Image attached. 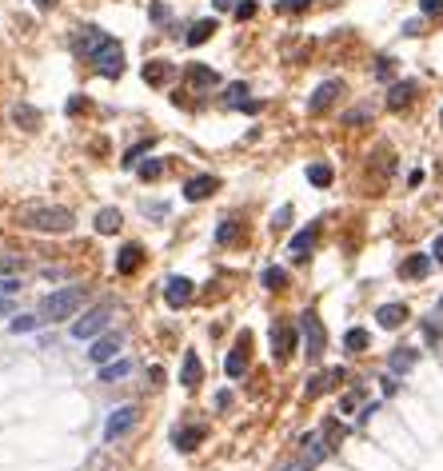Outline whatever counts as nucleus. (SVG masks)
I'll use <instances>...</instances> for the list:
<instances>
[{"instance_id": "15", "label": "nucleus", "mask_w": 443, "mask_h": 471, "mask_svg": "<svg viewBox=\"0 0 443 471\" xmlns=\"http://www.w3.org/2000/svg\"><path fill=\"white\" fill-rule=\"evenodd\" d=\"M140 260H144L140 244H124V248L116 252V271H120V276H132V271L140 268Z\"/></svg>"}, {"instance_id": "24", "label": "nucleus", "mask_w": 443, "mask_h": 471, "mask_svg": "<svg viewBox=\"0 0 443 471\" xmlns=\"http://www.w3.org/2000/svg\"><path fill=\"white\" fill-rule=\"evenodd\" d=\"M244 96H248V84H228V92H224V104H228V108H248V112L260 108L256 100H244Z\"/></svg>"}, {"instance_id": "5", "label": "nucleus", "mask_w": 443, "mask_h": 471, "mask_svg": "<svg viewBox=\"0 0 443 471\" xmlns=\"http://www.w3.org/2000/svg\"><path fill=\"white\" fill-rule=\"evenodd\" d=\"M136 420H140V411H136V403H124V408H116L108 415V423H104V440H120V435H128L132 428H136Z\"/></svg>"}, {"instance_id": "16", "label": "nucleus", "mask_w": 443, "mask_h": 471, "mask_svg": "<svg viewBox=\"0 0 443 471\" xmlns=\"http://www.w3.org/2000/svg\"><path fill=\"white\" fill-rule=\"evenodd\" d=\"M312 248H316V224L312 228H303V232H296L292 244H288V256H292V260H308V252Z\"/></svg>"}, {"instance_id": "21", "label": "nucleus", "mask_w": 443, "mask_h": 471, "mask_svg": "<svg viewBox=\"0 0 443 471\" xmlns=\"http://www.w3.org/2000/svg\"><path fill=\"white\" fill-rule=\"evenodd\" d=\"M172 76H176V68H172L168 61H148V64H144V81L156 84V88H160V84H168Z\"/></svg>"}, {"instance_id": "7", "label": "nucleus", "mask_w": 443, "mask_h": 471, "mask_svg": "<svg viewBox=\"0 0 443 471\" xmlns=\"http://www.w3.org/2000/svg\"><path fill=\"white\" fill-rule=\"evenodd\" d=\"M296 340H300V336H296L292 324H272V356L276 360H288L296 351Z\"/></svg>"}, {"instance_id": "42", "label": "nucleus", "mask_w": 443, "mask_h": 471, "mask_svg": "<svg viewBox=\"0 0 443 471\" xmlns=\"http://www.w3.org/2000/svg\"><path fill=\"white\" fill-rule=\"evenodd\" d=\"M21 268V256H0V271H16Z\"/></svg>"}, {"instance_id": "3", "label": "nucleus", "mask_w": 443, "mask_h": 471, "mask_svg": "<svg viewBox=\"0 0 443 471\" xmlns=\"http://www.w3.org/2000/svg\"><path fill=\"white\" fill-rule=\"evenodd\" d=\"M108 320H112V304L104 300V304H96L92 311H84V320L72 324V340H96V336L108 328Z\"/></svg>"}, {"instance_id": "36", "label": "nucleus", "mask_w": 443, "mask_h": 471, "mask_svg": "<svg viewBox=\"0 0 443 471\" xmlns=\"http://www.w3.org/2000/svg\"><path fill=\"white\" fill-rule=\"evenodd\" d=\"M152 148V140H144V144H136V148H132L128 152V156H124V168H136V160H140V156H144V152H148Z\"/></svg>"}, {"instance_id": "6", "label": "nucleus", "mask_w": 443, "mask_h": 471, "mask_svg": "<svg viewBox=\"0 0 443 471\" xmlns=\"http://www.w3.org/2000/svg\"><path fill=\"white\" fill-rule=\"evenodd\" d=\"M300 331H303V343H308V360H320L323 356V324H320V316H316V311H303Z\"/></svg>"}, {"instance_id": "14", "label": "nucleus", "mask_w": 443, "mask_h": 471, "mask_svg": "<svg viewBox=\"0 0 443 471\" xmlns=\"http://www.w3.org/2000/svg\"><path fill=\"white\" fill-rule=\"evenodd\" d=\"M216 184H220L216 176H192V180L184 184V200H192V204L204 200V196H212V192H216Z\"/></svg>"}, {"instance_id": "46", "label": "nucleus", "mask_w": 443, "mask_h": 471, "mask_svg": "<svg viewBox=\"0 0 443 471\" xmlns=\"http://www.w3.org/2000/svg\"><path fill=\"white\" fill-rule=\"evenodd\" d=\"M32 4H36L41 12H52V9H56V0H32Z\"/></svg>"}, {"instance_id": "32", "label": "nucleus", "mask_w": 443, "mask_h": 471, "mask_svg": "<svg viewBox=\"0 0 443 471\" xmlns=\"http://www.w3.org/2000/svg\"><path fill=\"white\" fill-rule=\"evenodd\" d=\"M308 180H312L316 188H328V184H332V168H328V164H312V168H308Z\"/></svg>"}, {"instance_id": "23", "label": "nucleus", "mask_w": 443, "mask_h": 471, "mask_svg": "<svg viewBox=\"0 0 443 471\" xmlns=\"http://www.w3.org/2000/svg\"><path fill=\"white\" fill-rule=\"evenodd\" d=\"M12 124H21L24 132H36L41 128V112L32 108V104H16L12 108Z\"/></svg>"}, {"instance_id": "18", "label": "nucleus", "mask_w": 443, "mask_h": 471, "mask_svg": "<svg viewBox=\"0 0 443 471\" xmlns=\"http://www.w3.org/2000/svg\"><path fill=\"white\" fill-rule=\"evenodd\" d=\"M427 271H432V256H407V260L400 264V276L403 280H423V276H427Z\"/></svg>"}, {"instance_id": "45", "label": "nucleus", "mask_w": 443, "mask_h": 471, "mask_svg": "<svg viewBox=\"0 0 443 471\" xmlns=\"http://www.w3.org/2000/svg\"><path fill=\"white\" fill-rule=\"evenodd\" d=\"M212 4H216L220 12H228V9H240V0H212Z\"/></svg>"}, {"instance_id": "22", "label": "nucleus", "mask_w": 443, "mask_h": 471, "mask_svg": "<svg viewBox=\"0 0 443 471\" xmlns=\"http://www.w3.org/2000/svg\"><path fill=\"white\" fill-rule=\"evenodd\" d=\"M343 380V368H332V371H320V376H312L308 380V395H320V391L335 388V383Z\"/></svg>"}, {"instance_id": "4", "label": "nucleus", "mask_w": 443, "mask_h": 471, "mask_svg": "<svg viewBox=\"0 0 443 471\" xmlns=\"http://www.w3.org/2000/svg\"><path fill=\"white\" fill-rule=\"evenodd\" d=\"M92 64H96V72H100L104 81H116V76L124 72V48L116 41H108L96 56H92Z\"/></svg>"}, {"instance_id": "28", "label": "nucleus", "mask_w": 443, "mask_h": 471, "mask_svg": "<svg viewBox=\"0 0 443 471\" xmlns=\"http://www.w3.org/2000/svg\"><path fill=\"white\" fill-rule=\"evenodd\" d=\"M212 32H216V21H196V24L188 29V36H184V41H188L192 48H196V44H204V41H208Z\"/></svg>"}, {"instance_id": "8", "label": "nucleus", "mask_w": 443, "mask_h": 471, "mask_svg": "<svg viewBox=\"0 0 443 471\" xmlns=\"http://www.w3.org/2000/svg\"><path fill=\"white\" fill-rule=\"evenodd\" d=\"M340 92H343V84H340V81H323L320 88L312 92V100H308V112H312V116H316V112L332 108V104H335V96H340Z\"/></svg>"}, {"instance_id": "9", "label": "nucleus", "mask_w": 443, "mask_h": 471, "mask_svg": "<svg viewBox=\"0 0 443 471\" xmlns=\"http://www.w3.org/2000/svg\"><path fill=\"white\" fill-rule=\"evenodd\" d=\"M108 41H112V36H104L96 24H88V29H80V36H76V52H84V56L92 61V56H96V52H100Z\"/></svg>"}, {"instance_id": "39", "label": "nucleus", "mask_w": 443, "mask_h": 471, "mask_svg": "<svg viewBox=\"0 0 443 471\" xmlns=\"http://www.w3.org/2000/svg\"><path fill=\"white\" fill-rule=\"evenodd\" d=\"M419 9L427 12V16H443V0H423Z\"/></svg>"}, {"instance_id": "40", "label": "nucleus", "mask_w": 443, "mask_h": 471, "mask_svg": "<svg viewBox=\"0 0 443 471\" xmlns=\"http://www.w3.org/2000/svg\"><path fill=\"white\" fill-rule=\"evenodd\" d=\"M288 220H292V208L283 204V208H280V212H276V216H272V228H283V224H288Z\"/></svg>"}, {"instance_id": "50", "label": "nucleus", "mask_w": 443, "mask_h": 471, "mask_svg": "<svg viewBox=\"0 0 443 471\" xmlns=\"http://www.w3.org/2000/svg\"><path fill=\"white\" fill-rule=\"evenodd\" d=\"M439 311H443V296H439Z\"/></svg>"}, {"instance_id": "10", "label": "nucleus", "mask_w": 443, "mask_h": 471, "mask_svg": "<svg viewBox=\"0 0 443 471\" xmlns=\"http://www.w3.org/2000/svg\"><path fill=\"white\" fill-rule=\"evenodd\" d=\"M164 300H168V308H184V304H192V280L172 276V280L164 284Z\"/></svg>"}, {"instance_id": "2", "label": "nucleus", "mask_w": 443, "mask_h": 471, "mask_svg": "<svg viewBox=\"0 0 443 471\" xmlns=\"http://www.w3.org/2000/svg\"><path fill=\"white\" fill-rule=\"evenodd\" d=\"M84 304V288L80 284H68V288H61V291H48L41 300V320H72L76 316V308Z\"/></svg>"}, {"instance_id": "20", "label": "nucleus", "mask_w": 443, "mask_h": 471, "mask_svg": "<svg viewBox=\"0 0 443 471\" xmlns=\"http://www.w3.org/2000/svg\"><path fill=\"white\" fill-rule=\"evenodd\" d=\"M375 320H380V328L395 331L403 320H407V308H403V304H383V308L375 311Z\"/></svg>"}, {"instance_id": "31", "label": "nucleus", "mask_w": 443, "mask_h": 471, "mask_svg": "<svg viewBox=\"0 0 443 471\" xmlns=\"http://www.w3.org/2000/svg\"><path fill=\"white\" fill-rule=\"evenodd\" d=\"M283 284H288V271L283 268H264V288L268 291H283Z\"/></svg>"}, {"instance_id": "35", "label": "nucleus", "mask_w": 443, "mask_h": 471, "mask_svg": "<svg viewBox=\"0 0 443 471\" xmlns=\"http://www.w3.org/2000/svg\"><path fill=\"white\" fill-rule=\"evenodd\" d=\"M216 240H220V244H232L236 240V220H224L220 228H216Z\"/></svg>"}, {"instance_id": "49", "label": "nucleus", "mask_w": 443, "mask_h": 471, "mask_svg": "<svg viewBox=\"0 0 443 471\" xmlns=\"http://www.w3.org/2000/svg\"><path fill=\"white\" fill-rule=\"evenodd\" d=\"M288 471H303V463H300V467H288Z\"/></svg>"}, {"instance_id": "38", "label": "nucleus", "mask_w": 443, "mask_h": 471, "mask_svg": "<svg viewBox=\"0 0 443 471\" xmlns=\"http://www.w3.org/2000/svg\"><path fill=\"white\" fill-rule=\"evenodd\" d=\"M164 212H168V204H144V216H152V220H164Z\"/></svg>"}, {"instance_id": "33", "label": "nucleus", "mask_w": 443, "mask_h": 471, "mask_svg": "<svg viewBox=\"0 0 443 471\" xmlns=\"http://www.w3.org/2000/svg\"><path fill=\"white\" fill-rule=\"evenodd\" d=\"M343 348H348V351H363V348H368V331H363V328H352L348 336H343Z\"/></svg>"}, {"instance_id": "44", "label": "nucleus", "mask_w": 443, "mask_h": 471, "mask_svg": "<svg viewBox=\"0 0 443 471\" xmlns=\"http://www.w3.org/2000/svg\"><path fill=\"white\" fill-rule=\"evenodd\" d=\"M152 21L164 24V21H168V9H164V4H152Z\"/></svg>"}, {"instance_id": "12", "label": "nucleus", "mask_w": 443, "mask_h": 471, "mask_svg": "<svg viewBox=\"0 0 443 471\" xmlns=\"http://www.w3.org/2000/svg\"><path fill=\"white\" fill-rule=\"evenodd\" d=\"M224 371H228L232 380H240L244 371H248V336H240V343H236V348L228 351V360H224Z\"/></svg>"}, {"instance_id": "48", "label": "nucleus", "mask_w": 443, "mask_h": 471, "mask_svg": "<svg viewBox=\"0 0 443 471\" xmlns=\"http://www.w3.org/2000/svg\"><path fill=\"white\" fill-rule=\"evenodd\" d=\"M12 311V300H0V316H9Z\"/></svg>"}, {"instance_id": "27", "label": "nucleus", "mask_w": 443, "mask_h": 471, "mask_svg": "<svg viewBox=\"0 0 443 471\" xmlns=\"http://www.w3.org/2000/svg\"><path fill=\"white\" fill-rule=\"evenodd\" d=\"M415 360H419V351H412V348H395L392 351V371L400 376V371H412L415 368Z\"/></svg>"}, {"instance_id": "34", "label": "nucleus", "mask_w": 443, "mask_h": 471, "mask_svg": "<svg viewBox=\"0 0 443 471\" xmlns=\"http://www.w3.org/2000/svg\"><path fill=\"white\" fill-rule=\"evenodd\" d=\"M140 180H160V172H164V164L160 160H148V164H140Z\"/></svg>"}, {"instance_id": "1", "label": "nucleus", "mask_w": 443, "mask_h": 471, "mask_svg": "<svg viewBox=\"0 0 443 471\" xmlns=\"http://www.w3.org/2000/svg\"><path fill=\"white\" fill-rule=\"evenodd\" d=\"M16 224L28 232H68L72 228V212L61 208V204H24L21 212H16Z\"/></svg>"}, {"instance_id": "43", "label": "nucleus", "mask_w": 443, "mask_h": 471, "mask_svg": "<svg viewBox=\"0 0 443 471\" xmlns=\"http://www.w3.org/2000/svg\"><path fill=\"white\" fill-rule=\"evenodd\" d=\"M12 291H21V280H12V276L0 280V296H12Z\"/></svg>"}, {"instance_id": "11", "label": "nucleus", "mask_w": 443, "mask_h": 471, "mask_svg": "<svg viewBox=\"0 0 443 471\" xmlns=\"http://www.w3.org/2000/svg\"><path fill=\"white\" fill-rule=\"evenodd\" d=\"M116 351H120V336H104V340H96V343H92L88 360L96 363V368H104V363H112V360H116Z\"/></svg>"}, {"instance_id": "47", "label": "nucleus", "mask_w": 443, "mask_h": 471, "mask_svg": "<svg viewBox=\"0 0 443 471\" xmlns=\"http://www.w3.org/2000/svg\"><path fill=\"white\" fill-rule=\"evenodd\" d=\"M432 256H435V260H439V264H443V236H439V240H435V248H432Z\"/></svg>"}, {"instance_id": "41", "label": "nucleus", "mask_w": 443, "mask_h": 471, "mask_svg": "<svg viewBox=\"0 0 443 471\" xmlns=\"http://www.w3.org/2000/svg\"><path fill=\"white\" fill-rule=\"evenodd\" d=\"M236 16H240V21H252V16H256V4H252V0H244L240 9H236Z\"/></svg>"}, {"instance_id": "17", "label": "nucleus", "mask_w": 443, "mask_h": 471, "mask_svg": "<svg viewBox=\"0 0 443 471\" xmlns=\"http://www.w3.org/2000/svg\"><path fill=\"white\" fill-rule=\"evenodd\" d=\"M204 380V368H200V356L196 351H184V368H180V383L184 388H200Z\"/></svg>"}, {"instance_id": "19", "label": "nucleus", "mask_w": 443, "mask_h": 471, "mask_svg": "<svg viewBox=\"0 0 443 471\" xmlns=\"http://www.w3.org/2000/svg\"><path fill=\"white\" fill-rule=\"evenodd\" d=\"M188 84L196 92H204V88H216V84H220V76H216L208 64H192V68H188Z\"/></svg>"}, {"instance_id": "26", "label": "nucleus", "mask_w": 443, "mask_h": 471, "mask_svg": "<svg viewBox=\"0 0 443 471\" xmlns=\"http://www.w3.org/2000/svg\"><path fill=\"white\" fill-rule=\"evenodd\" d=\"M116 228H120V212H116V208H100V212H96V232H100V236H112Z\"/></svg>"}, {"instance_id": "13", "label": "nucleus", "mask_w": 443, "mask_h": 471, "mask_svg": "<svg viewBox=\"0 0 443 471\" xmlns=\"http://www.w3.org/2000/svg\"><path fill=\"white\" fill-rule=\"evenodd\" d=\"M415 92H419V84H415V81H400V84H392V88H387V108H392V112L407 108Z\"/></svg>"}, {"instance_id": "37", "label": "nucleus", "mask_w": 443, "mask_h": 471, "mask_svg": "<svg viewBox=\"0 0 443 471\" xmlns=\"http://www.w3.org/2000/svg\"><path fill=\"white\" fill-rule=\"evenodd\" d=\"M276 9L280 12H303V9H312V0H280Z\"/></svg>"}, {"instance_id": "25", "label": "nucleus", "mask_w": 443, "mask_h": 471, "mask_svg": "<svg viewBox=\"0 0 443 471\" xmlns=\"http://www.w3.org/2000/svg\"><path fill=\"white\" fill-rule=\"evenodd\" d=\"M200 440H204V428H200V423H196V428H176V431H172V443H176L180 451H192Z\"/></svg>"}, {"instance_id": "29", "label": "nucleus", "mask_w": 443, "mask_h": 471, "mask_svg": "<svg viewBox=\"0 0 443 471\" xmlns=\"http://www.w3.org/2000/svg\"><path fill=\"white\" fill-rule=\"evenodd\" d=\"M128 371H132V363H128V360L104 363V368H100V380H104V383H116V380H124V376H128Z\"/></svg>"}, {"instance_id": "30", "label": "nucleus", "mask_w": 443, "mask_h": 471, "mask_svg": "<svg viewBox=\"0 0 443 471\" xmlns=\"http://www.w3.org/2000/svg\"><path fill=\"white\" fill-rule=\"evenodd\" d=\"M41 324H44L41 316H16V320L9 324V331H12V336H28V331H36Z\"/></svg>"}]
</instances>
